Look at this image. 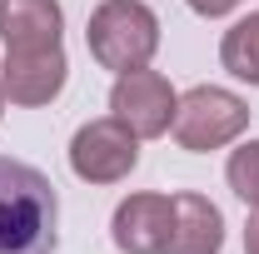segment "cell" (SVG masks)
I'll list each match as a JSON object with an SVG mask.
<instances>
[{"instance_id":"cell-11","label":"cell","mask_w":259,"mask_h":254,"mask_svg":"<svg viewBox=\"0 0 259 254\" xmlns=\"http://www.w3.org/2000/svg\"><path fill=\"white\" fill-rule=\"evenodd\" d=\"M225 180H229V190L239 194L249 209H259V140H244V145L229 155Z\"/></svg>"},{"instance_id":"cell-14","label":"cell","mask_w":259,"mask_h":254,"mask_svg":"<svg viewBox=\"0 0 259 254\" xmlns=\"http://www.w3.org/2000/svg\"><path fill=\"white\" fill-rule=\"evenodd\" d=\"M0 115H5V90H0Z\"/></svg>"},{"instance_id":"cell-13","label":"cell","mask_w":259,"mask_h":254,"mask_svg":"<svg viewBox=\"0 0 259 254\" xmlns=\"http://www.w3.org/2000/svg\"><path fill=\"white\" fill-rule=\"evenodd\" d=\"M244 254H259V209L249 215V224H244Z\"/></svg>"},{"instance_id":"cell-2","label":"cell","mask_w":259,"mask_h":254,"mask_svg":"<svg viewBox=\"0 0 259 254\" xmlns=\"http://www.w3.org/2000/svg\"><path fill=\"white\" fill-rule=\"evenodd\" d=\"M85 45L115 75L145 70L160 50V20L145 0H100L90 25H85Z\"/></svg>"},{"instance_id":"cell-7","label":"cell","mask_w":259,"mask_h":254,"mask_svg":"<svg viewBox=\"0 0 259 254\" xmlns=\"http://www.w3.org/2000/svg\"><path fill=\"white\" fill-rule=\"evenodd\" d=\"M169 229H175V194H130L110 220L115 249L125 254H164Z\"/></svg>"},{"instance_id":"cell-9","label":"cell","mask_w":259,"mask_h":254,"mask_svg":"<svg viewBox=\"0 0 259 254\" xmlns=\"http://www.w3.org/2000/svg\"><path fill=\"white\" fill-rule=\"evenodd\" d=\"M225 249V215L204 194H175V229L164 254H220Z\"/></svg>"},{"instance_id":"cell-6","label":"cell","mask_w":259,"mask_h":254,"mask_svg":"<svg viewBox=\"0 0 259 254\" xmlns=\"http://www.w3.org/2000/svg\"><path fill=\"white\" fill-rule=\"evenodd\" d=\"M65 75H70V60H65L60 45H50V50H5L0 90H5L10 105H50L65 90Z\"/></svg>"},{"instance_id":"cell-10","label":"cell","mask_w":259,"mask_h":254,"mask_svg":"<svg viewBox=\"0 0 259 254\" xmlns=\"http://www.w3.org/2000/svg\"><path fill=\"white\" fill-rule=\"evenodd\" d=\"M220 60L234 80H249L259 85V10H249L244 20H234L220 40Z\"/></svg>"},{"instance_id":"cell-12","label":"cell","mask_w":259,"mask_h":254,"mask_svg":"<svg viewBox=\"0 0 259 254\" xmlns=\"http://www.w3.org/2000/svg\"><path fill=\"white\" fill-rule=\"evenodd\" d=\"M239 0H190V10L194 15H204V20H220V15H229Z\"/></svg>"},{"instance_id":"cell-4","label":"cell","mask_w":259,"mask_h":254,"mask_svg":"<svg viewBox=\"0 0 259 254\" xmlns=\"http://www.w3.org/2000/svg\"><path fill=\"white\" fill-rule=\"evenodd\" d=\"M135 164H140V135L120 125L115 115L80 125L70 140V170L85 185H120Z\"/></svg>"},{"instance_id":"cell-5","label":"cell","mask_w":259,"mask_h":254,"mask_svg":"<svg viewBox=\"0 0 259 254\" xmlns=\"http://www.w3.org/2000/svg\"><path fill=\"white\" fill-rule=\"evenodd\" d=\"M175 85L164 80L160 70H125V75H115V90H110V110H115V120L130 125L140 140H155L164 130L175 125Z\"/></svg>"},{"instance_id":"cell-3","label":"cell","mask_w":259,"mask_h":254,"mask_svg":"<svg viewBox=\"0 0 259 254\" xmlns=\"http://www.w3.org/2000/svg\"><path fill=\"white\" fill-rule=\"evenodd\" d=\"M175 140L194 150V155H209V150H225L229 140H239L249 130V105L234 95V90H220V85H194L190 95H180L175 105Z\"/></svg>"},{"instance_id":"cell-8","label":"cell","mask_w":259,"mask_h":254,"mask_svg":"<svg viewBox=\"0 0 259 254\" xmlns=\"http://www.w3.org/2000/svg\"><path fill=\"white\" fill-rule=\"evenodd\" d=\"M60 30H65L60 0H0L5 50H50V45H60Z\"/></svg>"},{"instance_id":"cell-1","label":"cell","mask_w":259,"mask_h":254,"mask_svg":"<svg viewBox=\"0 0 259 254\" xmlns=\"http://www.w3.org/2000/svg\"><path fill=\"white\" fill-rule=\"evenodd\" d=\"M60 199L50 175L0 155V254H55Z\"/></svg>"}]
</instances>
